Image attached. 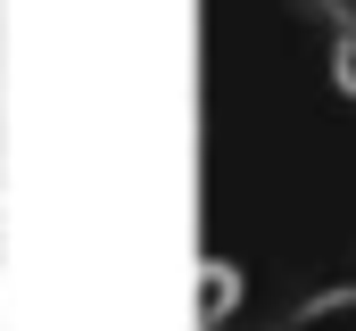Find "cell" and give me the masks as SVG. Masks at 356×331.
I'll return each instance as SVG.
<instances>
[{
	"label": "cell",
	"mask_w": 356,
	"mask_h": 331,
	"mask_svg": "<svg viewBox=\"0 0 356 331\" xmlns=\"http://www.w3.org/2000/svg\"><path fill=\"white\" fill-rule=\"evenodd\" d=\"M232 307H241V273H232L224 257H207V265H199V323L224 331V323H232Z\"/></svg>",
	"instance_id": "obj_1"
},
{
	"label": "cell",
	"mask_w": 356,
	"mask_h": 331,
	"mask_svg": "<svg viewBox=\"0 0 356 331\" xmlns=\"http://www.w3.org/2000/svg\"><path fill=\"white\" fill-rule=\"evenodd\" d=\"M290 331H356V282L323 290V298H307V307L290 315Z\"/></svg>",
	"instance_id": "obj_2"
},
{
	"label": "cell",
	"mask_w": 356,
	"mask_h": 331,
	"mask_svg": "<svg viewBox=\"0 0 356 331\" xmlns=\"http://www.w3.org/2000/svg\"><path fill=\"white\" fill-rule=\"evenodd\" d=\"M332 75H340V91L356 99V33H340V58H332Z\"/></svg>",
	"instance_id": "obj_3"
},
{
	"label": "cell",
	"mask_w": 356,
	"mask_h": 331,
	"mask_svg": "<svg viewBox=\"0 0 356 331\" xmlns=\"http://www.w3.org/2000/svg\"><path fill=\"white\" fill-rule=\"evenodd\" d=\"M323 17H332L340 33H356V0H323Z\"/></svg>",
	"instance_id": "obj_4"
}]
</instances>
